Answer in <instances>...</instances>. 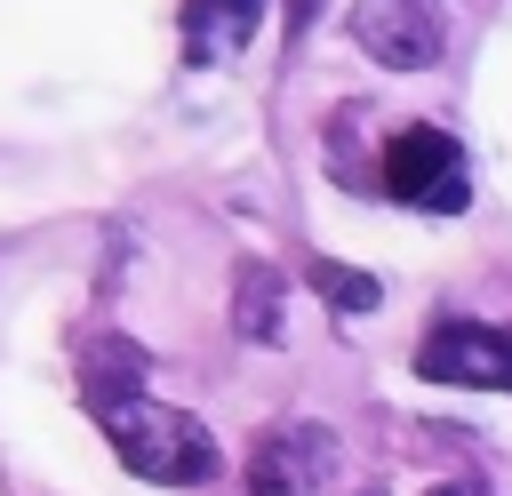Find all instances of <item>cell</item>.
<instances>
[{
  "label": "cell",
  "instance_id": "1",
  "mask_svg": "<svg viewBox=\"0 0 512 496\" xmlns=\"http://www.w3.org/2000/svg\"><path fill=\"white\" fill-rule=\"evenodd\" d=\"M80 400H88V416L104 424V440L120 448V464L136 480H152V488H200V480H216L224 456H216V432L192 408H168L144 384H80Z\"/></svg>",
  "mask_w": 512,
  "mask_h": 496
},
{
  "label": "cell",
  "instance_id": "2",
  "mask_svg": "<svg viewBox=\"0 0 512 496\" xmlns=\"http://www.w3.org/2000/svg\"><path fill=\"white\" fill-rule=\"evenodd\" d=\"M384 192L408 200V208H424V216H456L472 200V176H464L456 136L448 128H424V120L392 128L384 136Z\"/></svg>",
  "mask_w": 512,
  "mask_h": 496
},
{
  "label": "cell",
  "instance_id": "3",
  "mask_svg": "<svg viewBox=\"0 0 512 496\" xmlns=\"http://www.w3.org/2000/svg\"><path fill=\"white\" fill-rule=\"evenodd\" d=\"M424 384H464V392H512V328L496 320H432L416 344Z\"/></svg>",
  "mask_w": 512,
  "mask_h": 496
},
{
  "label": "cell",
  "instance_id": "4",
  "mask_svg": "<svg viewBox=\"0 0 512 496\" xmlns=\"http://www.w3.org/2000/svg\"><path fill=\"white\" fill-rule=\"evenodd\" d=\"M328 472H336V432L328 424H304V416L264 424L256 448H248V464H240L248 496H312Z\"/></svg>",
  "mask_w": 512,
  "mask_h": 496
},
{
  "label": "cell",
  "instance_id": "5",
  "mask_svg": "<svg viewBox=\"0 0 512 496\" xmlns=\"http://www.w3.org/2000/svg\"><path fill=\"white\" fill-rule=\"evenodd\" d=\"M352 40L384 64V72H424L448 48V16L432 0H360L352 8Z\"/></svg>",
  "mask_w": 512,
  "mask_h": 496
},
{
  "label": "cell",
  "instance_id": "6",
  "mask_svg": "<svg viewBox=\"0 0 512 496\" xmlns=\"http://www.w3.org/2000/svg\"><path fill=\"white\" fill-rule=\"evenodd\" d=\"M256 16H264V0H184V56L192 64L240 56L248 32H256Z\"/></svg>",
  "mask_w": 512,
  "mask_h": 496
},
{
  "label": "cell",
  "instance_id": "7",
  "mask_svg": "<svg viewBox=\"0 0 512 496\" xmlns=\"http://www.w3.org/2000/svg\"><path fill=\"white\" fill-rule=\"evenodd\" d=\"M232 328L248 336V344H280V272L272 264H240V280H232Z\"/></svg>",
  "mask_w": 512,
  "mask_h": 496
},
{
  "label": "cell",
  "instance_id": "8",
  "mask_svg": "<svg viewBox=\"0 0 512 496\" xmlns=\"http://www.w3.org/2000/svg\"><path fill=\"white\" fill-rule=\"evenodd\" d=\"M304 280H312V288H320V304H336L344 320L384 304V280H376V272H352V264H336V256H312V272H304Z\"/></svg>",
  "mask_w": 512,
  "mask_h": 496
},
{
  "label": "cell",
  "instance_id": "9",
  "mask_svg": "<svg viewBox=\"0 0 512 496\" xmlns=\"http://www.w3.org/2000/svg\"><path fill=\"white\" fill-rule=\"evenodd\" d=\"M280 16H288V40H304L312 16H320V0H280Z\"/></svg>",
  "mask_w": 512,
  "mask_h": 496
},
{
  "label": "cell",
  "instance_id": "10",
  "mask_svg": "<svg viewBox=\"0 0 512 496\" xmlns=\"http://www.w3.org/2000/svg\"><path fill=\"white\" fill-rule=\"evenodd\" d=\"M424 496H480L472 480H440V488H424Z\"/></svg>",
  "mask_w": 512,
  "mask_h": 496
}]
</instances>
